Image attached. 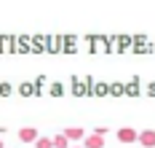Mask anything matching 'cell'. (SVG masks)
Wrapping results in <instances>:
<instances>
[{
	"mask_svg": "<svg viewBox=\"0 0 155 148\" xmlns=\"http://www.w3.org/2000/svg\"><path fill=\"white\" fill-rule=\"evenodd\" d=\"M19 140H35V143H38V129H32V127L21 129L19 132Z\"/></svg>",
	"mask_w": 155,
	"mask_h": 148,
	"instance_id": "obj_4",
	"label": "cell"
},
{
	"mask_svg": "<svg viewBox=\"0 0 155 148\" xmlns=\"http://www.w3.org/2000/svg\"><path fill=\"white\" fill-rule=\"evenodd\" d=\"M139 143H142L144 148H153V146H155V132H153V129L139 132Z\"/></svg>",
	"mask_w": 155,
	"mask_h": 148,
	"instance_id": "obj_2",
	"label": "cell"
},
{
	"mask_svg": "<svg viewBox=\"0 0 155 148\" xmlns=\"http://www.w3.org/2000/svg\"><path fill=\"white\" fill-rule=\"evenodd\" d=\"M54 148H67V137L64 135H56L54 137Z\"/></svg>",
	"mask_w": 155,
	"mask_h": 148,
	"instance_id": "obj_6",
	"label": "cell"
},
{
	"mask_svg": "<svg viewBox=\"0 0 155 148\" xmlns=\"http://www.w3.org/2000/svg\"><path fill=\"white\" fill-rule=\"evenodd\" d=\"M104 146V140L99 137V135H91V137H86V143H83V148H102Z\"/></svg>",
	"mask_w": 155,
	"mask_h": 148,
	"instance_id": "obj_3",
	"label": "cell"
},
{
	"mask_svg": "<svg viewBox=\"0 0 155 148\" xmlns=\"http://www.w3.org/2000/svg\"><path fill=\"white\" fill-rule=\"evenodd\" d=\"M62 135L67 137V140H80V137H83V129H78V127H72V129L62 132Z\"/></svg>",
	"mask_w": 155,
	"mask_h": 148,
	"instance_id": "obj_5",
	"label": "cell"
},
{
	"mask_svg": "<svg viewBox=\"0 0 155 148\" xmlns=\"http://www.w3.org/2000/svg\"><path fill=\"white\" fill-rule=\"evenodd\" d=\"M35 148H54V140H46V137H40V140L35 143Z\"/></svg>",
	"mask_w": 155,
	"mask_h": 148,
	"instance_id": "obj_7",
	"label": "cell"
},
{
	"mask_svg": "<svg viewBox=\"0 0 155 148\" xmlns=\"http://www.w3.org/2000/svg\"><path fill=\"white\" fill-rule=\"evenodd\" d=\"M118 140H120V143H134V140H139V135L126 127V129H118Z\"/></svg>",
	"mask_w": 155,
	"mask_h": 148,
	"instance_id": "obj_1",
	"label": "cell"
},
{
	"mask_svg": "<svg viewBox=\"0 0 155 148\" xmlns=\"http://www.w3.org/2000/svg\"><path fill=\"white\" fill-rule=\"evenodd\" d=\"M0 148H3V140H0Z\"/></svg>",
	"mask_w": 155,
	"mask_h": 148,
	"instance_id": "obj_8",
	"label": "cell"
}]
</instances>
